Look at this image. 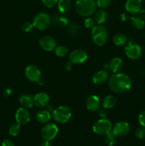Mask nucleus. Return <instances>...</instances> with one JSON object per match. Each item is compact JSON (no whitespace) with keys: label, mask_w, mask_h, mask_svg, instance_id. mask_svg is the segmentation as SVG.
I'll use <instances>...</instances> for the list:
<instances>
[{"label":"nucleus","mask_w":145,"mask_h":146,"mask_svg":"<svg viewBox=\"0 0 145 146\" xmlns=\"http://www.w3.org/2000/svg\"><path fill=\"white\" fill-rule=\"evenodd\" d=\"M108 86L115 94H124L131 88L132 81L124 73H115L108 78Z\"/></svg>","instance_id":"obj_1"},{"label":"nucleus","mask_w":145,"mask_h":146,"mask_svg":"<svg viewBox=\"0 0 145 146\" xmlns=\"http://www.w3.org/2000/svg\"><path fill=\"white\" fill-rule=\"evenodd\" d=\"M97 3L95 0H77L75 9L76 13L82 17H89L95 14L97 10Z\"/></svg>","instance_id":"obj_2"},{"label":"nucleus","mask_w":145,"mask_h":146,"mask_svg":"<svg viewBox=\"0 0 145 146\" xmlns=\"http://www.w3.org/2000/svg\"><path fill=\"white\" fill-rule=\"evenodd\" d=\"M91 31V36L94 44L102 46L105 45L107 40V31L102 24L95 25Z\"/></svg>","instance_id":"obj_3"},{"label":"nucleus","mask_w":145,"mask_h":146,"mask_svg":"<svg viewBox=\"0 0 145 146\" xmlns=\"http://www.w3.org/2000/svg\"><path fill=\"white\" fill-rule=\"evenodd\" d=\"M72 117V111L67 106H60L53 111L52 118L55 122L63 124L69 121Z\"/></svg>","instance_id":"obj_4"},{"label":"nucleus","mask_w":145,"mask_h":146,"mask_svg":"<svg viewBox=\"0 0 145 146\" xmlns=\"http://www.w3.org/2000/svg\"><path fill=\"white\" fill-rule=\"evenodd\" d=\"M51 23V18L48 14L40 12L36 14L33 19L32 24L34 27L39 31H44L50 27Z\"/></svg>","instance_id":"obj_5"},{"label":"nucleus","mask_w":145,"mask_h":146,"mask_svg":"<svg viewBox=\"0 0 145 146\" xmlns=\"http://www.w3.org/2000/svg\"><path fill=\"white\" fill-rule=\"evenodd\" d=\"M112 129V124L109 120L107 118H100L92 126V131L96 135H105L111 132Z\"/></svg>","instance_id":"obj_6"},{"label":"nucleus","mask_w":145,"mask_h":146,"mask_svg":"<svg viewBox=\"0 0 145 146\" xmlns=\"http://www.w3.org/2000/svg\"><path fill=\"white\" fill-rule=\"evenodd\" d=\"M125 53L127 56L132 60H136L142 55V48L139 44L129 41L125 47Z\"/></svg>","instance_id":"obj_7"},{"label":"nucleus","mask_w":145,"mask_h":146,"mask_svg":"<svg viewBox=\"0 0 145 146\" xmlns=\"http://www.w3.org/2000/svg\"><path fill=\"white\" fill-rule=\"evenodd\" d=\"M58 133V128L53 123H48L43 126L41 131V135L44 141H51L56 137Z\"/></svg>","instance_id":"obj_8"},{"label":"nucleus","mask_w":145,"mask_h":146,"mask_svg":"<svg viewBox=\"0 0 145 146\" xmlns=\"http://www.w3.org/2000/svg\"><path fill=\"white\" fill-rule=\"evenodd\" d=\"M88 59V54L82 49H75L69 54L70 62L73 64H83Z\"/></svg>","instance_id":"obj_9"},{"label":"nucleus","mask_w":145,"mask_h":146,"mask_svg":"<svg viewBox=\"0 0 145 146\" xmlns=\"http://www.w3.org/2000/svg\"><path fill=\"white\" fill-rule=\"evenodd\" d=\"M130 125L126 121H119L116 123L112 129V132L116 137H123L129 133Z\"/></svg>","instance_id":"obj_10"},{"label":"nucleus","mask_w":145,"mask_h":146,"mask_svg":"<svg viewBox=\"0 0 145 146\" xmlns=\"http://www.w3.org/2000/svg\"><path fill=\"white\" fill-rule=\"evenodd\" d=\"M25 75L27 79L31 82H38L41 79V73L39 68L35 65L27 66L25 69Z\"/></svg>","instance_id":"obj_11"},{"label":"nucleus","mask_w":145,"mask_h":146,"mask_svg":"<svg viewBox=\"0 0 145 146\" xmlns=\"http://www.w3.org/2000/svg\"><path fill=\"white\" fill-rule=\"evenodd\" d=\"M15 119L16 123H18L21 125L28 123L31 120V114L28 108H26L24 107L18 108L16 111Z\"/></svg>","instance_id":"obj_12"},{"label":"nucleus","mask_w":145,"mask_h":146,"mask_svg":"<svg viewBox=\"0 0 145 146\" xmlns=\"http://www.w3.org/2000/svg\"><path fill=\"white\" fill-rule=\"evenodd\" d=\"M39 45L46 51H52L56 47V41L50 36H44L39 39Z\"/></svg>","instance_id":"obj_13"},{"label":"nucleus","mask_w":145,"mask_h":146,"mask_svg":"<svg viewBox=\"0 0 145 146\" xmlns=\"http://www.w3.org/2000/svg\"><path fill=\"white\" fill-rule=\"evenodd\" d=\"M142 7V0H127L125 9L130 14H137Z\"/></svg>","instance_id":"obj_14"},{"label":"nucleus","mask_w":145,"mask_h":146,"mask_svg":"<svg viewBox=\"0 0 145 146\" xmlns=\"http://www.w3.org/2000/svg\"><path fill=\"white\" fill-rule=\"evenodd\" d=\"M50 101V96L48 94L40 92L34 96V105L37 108H44L46 106Z\"/></svg>","instance_id":"obj_15"},{"label":"nucleus","mask_w":145,"mask_h":146,"mask_svg":"<svg viewBox=\"0 0 145 146\" xmlns=\"http://www.w3.org/2000/svg\"><path fill=\"white\" fill-rule=\"evenodd\" d=\"M100 100L99 97L95 95H92L88 97L86 100V108L88 111L91 112L98 111L100 108Z\"/></svg>","instance_id":"obj_16"},{"label":"nucleus","mask_w":145,"mask_h":146,"mask_svg":"<svg viewBox=\"0 0 145 146\" xmlns=\"http://www.w3.org/2000/svg\"><path fill=\"white\" fill-rule=\"evenodd\" d=\"M109 78L108 73L105 70H100L94 74L92 76V82L96 85L104 84Z\"/></svg>","instance_id":"obj_17"},{"label":"nucleus","mask_w":145,"mask_h":146,"mask_svg":"<svg viewBox=\"0 0 145 146\" xmlns=\"http://www.w3.org/2000/svg\"><path fill=\"white\" fill-rule=\"evenodd\" d=\"M122 66H123L122 60L119 57H115L110 60L108 64V68H109L110 71L115 74V73L119 72V70L122 68Z\"/></svg>","instance_id":"obj_18"},{"label":"nucleus","mask_w":145,"mask_h":146,"mask_svg":"<svg viewBox=\"0 0 145 146\" xmlns=\"http://www.w3.org/2000/svg\"><path fill=\"white\" fill-rule=\"evenodd\" d=\"M51 113L47 110H41V111H38L36 115V121L38 123L42 124L48 123L51 120Z\"/></svg>","instance_id":"obj_19"},{"label":"nucleus","mask_w":145,"mask_h":146,"mask_svg":"<svg viewBox=\"0 0 145 146\" xmlns=\"http://www.w3.org/2000/svg\"><path fill=\"white\" fill-rule=\"evenodd\" d=\"M52 21L58 27H65L68 24V18L62 13L54 15Z\"/></svg>","instance_id":"obj_20"},{"label":"nucleus","mask_w":145,"mask_h":146,"mask_svg":"<svg viewBox=\"0 0 145 146\" xmlns=\"http://www.w3.org/2000/svg\"><path fill=\"white\" fill-rule=\"evenodd\" d=\"M108 19V14L105 10L100 9L96 10L94 14V19L98 24H102L107 21Z\"/></svg>","instance_id":"obj_21"},{"label":"nucleus","mask_w":145,"mask_h":146,"mask_svg":"<svg viewBox=\"0 0 145 146\" xmlns=\"http://www.w3.org/2000/svg\"><path fill=\"white\" fill-rule=\"evenodd\" d=\"M19 102L23 107L26 108H32L34 105V98L30 95H22L19 98Z\"/></svg>","instance_id":"obj_22"},{"label":"nucleus","mask_w":145,"mask_h":146,"mask_svg":"<svg viewBox=\"0 0 145 146\" xmlns=\"http://www.w3.org/2000/svg\"><path fill=\"white\" fill-rule=\"evenodd\" d=\"M130 22L132 27L138 30L142 29L145 26V21L140 17H130Z\"/></svg>","instance_id":"obj_23"},{"label":"nucleus","mask_w":145,"mask_h":146,"mask_svg":"<svg viewBox=\"0 0 145 146\" xmlns=\"http://www.w3.org/2000/svg\"><path fill=\"white\" fill-rule=\"evenodd\" d=\"M58 8L62 14L68 12L71 7V0H58Z\"/></svg>","instance_id":"obj_24"},{"label":"nucleus","mask_w":145,"mask_h":146,"mask_svg":"<svg viewBox=\"0 0 145 146\" xmlns=\"http://www.w3.org/2000/svg\"><path fill=\"white\" fill-rule=\"evenodd\" d=\"M113 43L115 45L118 46H122L126 45L127 43V37L123 34H117L114 36Z\"/></svg>","instance_id":"obj_25"},{"label":"nucleus","mask_w":145,"mask_h":146,"mask_svg":"<svg viewBox=\"0 0 145 146\" xmlns=\"http://www.w3.org/2000/svg\"><path fill=\"white\" fill-rule=\"evenodd\" d=\"M116 104V98L113 96H107L102 100V107L105 109H109L113 108Z\"/></svg>","instance_id":"obj_26"},{"label":"nucleus","mask_w":145,"mask_h":146,"mask_svg":"<svg viewBox=\"0 0 145 146\" xmlns=\"http://www.w3.org/2000/svg\"><path fill=\"white\" fill-rule=\"evenodd\" d=\"M21 125L18 124V123H16L12 124L10 126L9 130V134L11 136H17L21 133Z\"/></svg>","instance_id":"obj_27"},{"label":"nucleus","mask_w":145,"mask_h":146,"mask_svg":"<svg viewBox=\"0 0 145 146\" xmlns=\"http://www.w3.org/2000/svg\"><path fill=\"white\" fill-rule=\"evenodd\" d=\"M115 135H114L113 133L111 132L108 133L107 134L105 135L104 141H105V144L108 146H112L115 143Z\"/></svg>","instance_id":"obj_28"},{"label":"nucleus","mask_w":145,"mask_h":146,"mask_svg":"<svg viewBox=\"0 0 145 146\" xmlns=\"http://www.w3.org/2000/svg\"><path fill=\"white\" fill-rule=\"evenodd\" d=\"M55 54L58 57H64L68 54V48L64 46H58L54 49Z\"/></svg>","instance_id":"obj_29"},{"label":"nucleus","mask_w":145,"mask_h":146,"mask_svg":"<svg viewBox=\"0 0 145 146\" xmlns=\"http://www.w3.org/2000/svg\"><path fill=\"white\" fill-rule=\"evenodd\" d=\"M95 21L94 19L90 18V17H86L85 21H84V25L87 29H92L95 26Z\"/></svg>","instance_id":"obj_30"},{"label":"nucleus","mask_w":145,"mask_h":146,"mask_svg":"<svg viewBox=\"0 0 145 146\" xmlns=\"http://www.w3.org/2000/svg\"><path fill=\"white\" fill-rule=\"evenodd\" d=\"M97 6L99 8L102 9H106L111 4V0H97L96 1Z\"/></svg>","instance_id":"obj_31"},{"label":"nucleus","mask_w":145,"mask_h":146,"mask_svg":"<svg viewBox=\"0 0 145 146\" xmlns=\"http://www.w3.org/2000/svg\"><path fill=\"white\" fill-rule=\"evenodd\" d=\"M42 2L47 8H53L58 4V0H42Z\"/></svg>","instance_id":"obj_32"},{"label":"nucleus","mask_w":145,"mask_h":146,"mask_svg":"<svg viewBox=\"0 0 145 146\" xmlns=\"http://www.w3.org/2000/svg\"><path fill=\"white\" fill-rule=\"evenodd\" d=\"M135 136L138 139H143L145 137V128L141 127V128H137L135 131Z\"/></svg>","instance_id":"obj_33"},{"label":"nucleus","mask_w":145,"mask_h":146,"mask_svg":"<svg viewBox=\"0 0 145 146\" xmlns=\"http://www.w3.org/2000/svg\"><path fill=\"white\" fill-rule=\"evenodd\" d=\"M78 30H79L78 26L75 23H72L68 27V31H69V33L71 35H75V34H77V33L78 32Z\"/></svg>","instance_id":"obj_34"},{"label":"nucleus","mask_w":145,"mask_h":146,"mask_svg":"<svg viewBox=\"0 0 145 146\" xmlns=\"http://www.w3.org/2000/svg\"><path fill=\"white\" fill-rule=\"evenodd\" d=\"M33 28H34V25H33L32 23L29 22V21H26L22 25L23 31L27 33L30 32L33 29Z\"/></svg>","instance_id":"obj_35"},{"label":"nucleus","mask_w":145,"mask_h":146,"mask_svg":"<svg viewBox=\"0 0 145 146\" xmlns=\"http://www.w3.org/2000/svg\"><path fill=\"white\" fill-rule=\"evenodd\" d=\"M138 121H139V123L140 124L142 127L145 128V111H142V112L139 114V116H138Z\"/></svg>","instance_id":"obj_36"},{"label":"nucleus","mask_w":145,"mask_h":146,"mask_svg":"<svg viewBox=\"0 0 145 146\" xmlns=\"http://www.w3.org/2000/svg\"><path fill=\"white\" fill-rule=\"evenodd\" d=\"M119 19H120L122 22H126V21H129L130 19V17L129 16V14H126V13H122V14H120Z\"/></svg>","instance_id":"obj_37"},{"label":"nucleus","mask_w":145,"mask_h":146,"mask_svg":"<svg viewBox=\"0 0 145 146\" xmlns=\"http://www.w3.org/2000/svg\"><path fill=\"white\" fill-rule=\"evenodd\" d=\"M98 114H99L100 116L102 118H106L107 117V111H105V108H100L99 110H98Z\"/></svg>","instance_id":"obj_38"},{"label":"nucleus","mask_w":145,"mask_h":146,"mask_svg":"<svg viewBox=\"0 0 145 146\" xmlns=\"http://www.w3.org/2000/svg\"><path fill=\"white\" fill-rule=\"evenodd\" d=\"M1 146H15V145H14V143H13L11 141H10V140H5V141H3Z\"/></svg>","instance_id":"obj_39"},{"label":"nucleus","mask_w":145,"mask_h":146,"mask_svg":"<svg viewBox=\"0 0 145 146\" xmlns=\"http://www.w3.org/2000/svg\"><path fill=\"white\" fill-rule=\"evenodd\" d=\"M139 17H141L142 19H143L144 20L145 19V9H141V11H139Z\"/></svg>","instance_id":"obj_40"},{"label":"nucleus","mask_w":145,"mask_h":146,"mask_svg":"<svg viewBox=\"0 0 145 146\" xmlns=\"http://www.w3.org/2000/svg\"><path fill=\"white\" fill-rule=\"evenodd\" d=\"M40 146H52L51 145V143H50V141H44V142L41 143V144L40 145Z\"/></svg>","instance_id":"obj_41"},{"label":"nucleus","mask_w":145,"mask_h":146,"mask_svg":"<svg viewBox=\"0 0 145 146\" xmlns=\"http://www.w3.org/2000/svg\"><path fill=\"white\" fill-rule=\"evenodd\" d=\"M11 90L10 88H7V89L4 91V96H9L11 95Z\"/></svg>","instance_id":"obj_42"}]
</instances>
